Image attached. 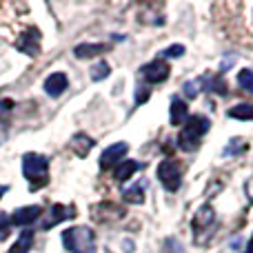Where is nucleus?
<instances>
[{
  "label": "nucleus",
  "instance_id": "14",
  "mask_svg": "<svg viewBox=\"0 0 253 253\" xmlns=\"http://www.w3.org/2000/svg\"><path fill=\"white\" fill-rule=\"evenodd\" d=\"M31 245H34V231H22L18 242L11 247V253H29Z\"/></svg>",
  "mask_w": 253,
  "mask_h": 253
},
{
  "label": "nucleus",
  "instance_id": "4",
  "mask_svg": "<svg viewBox=\"0 0 253 253\" xmlns=\"http://www.w3.org/2000/svg\"><path fill=\"white\" fill-rule=\"evenodd\" d=\"M158 178H160L162 187L167 191H178L182 184V171H180L178 162L175 160H162L158 167Z\"/></svg>",
  "mask_w": 253,
  "mask_h": 253
},
{
  "label": "nucleus",
  "instance_id": "13",
  "mask_svg": "<svg viewBox=\"0 0 253 253\" xmlns=\"http://www.w3.org/2000/svg\"><path fill=\"white\" fill-rule=\"evenodd\" d=\"M187 116H189L187 102H182L180 98H173V100H171V125L180 126L187 120Z\"/></svg>",
  "mask_w": 253,
  "mask_h": 253
},
{
  "label": "nucleus",
  "instance_id": "25",
  "mask_svg": "<svg viewBox=\"0 0 253 253\" xmlns=\"http://www.w3.org/2000/svg\"><path fill=\"white\" fill-rule=\"evenodd\" d=\"M2 193H7V187H0V198H2Z\"/></svg>",
  "mask_w": 253,
  "mask_h": 253
},
{
  "label": "nucleus",
  "instance_id": "15",
  "mask_svg": "<svg viewBox=\"0 0 253 253\" xmlns=\"http://www.w3.org/2000/svg\"><path fill=\"white\" fill-rule=\"evenodd\" d=\"M105 49H107L105 44H78L74 49V53H76V58H91L98 51H105Z\"/></svg>",
  "mask_w": 253,
  "mask_h": 253
},
{
  "label": "nucleus",
  "instance_id": "10",
  "mask_svg": "<svg viewBox=\"0 0 253 253\" xmlns=\"http://www.w3.org/2000/svg\"><path fill=\"white\" fill-rule=\"evenodd\" d=\"M67 87H69V80H67L65 74H51L47 80H44V91H47L51 98L62 96Z\"/></svg>",
  "mask_w": 253,
  "mask_h": 253
},
{
  "label": "nucleus",
  "instance_id": "2",
  "mask_svg": "<svg viewBox=\"0 0 253 253\" xmlns=\"http://www.w3.org/2000/svg\"><path fill=\"white\" fill-rule=\"evenodd\" d=\"M209 126H211L209 118H205V116H193V118L187 123V126L180 131L178 147L184 149V151H196V149L200 147L202 135L209 131Z\"/></svg>",
  "mask_w": 253,
  "mask_h": 253
},
{
  "label": "nucleus",
  "instance_id": "18",
  "mask_svg": "<svg viewBox=\"0 0 253 253\" xmlns=\"http://www.w3.org/2000/svg\"><path fill=\"white\" fill-rule=\"evenodd\" d=\"M211 220H213V211H211V207H202V209L198 211V215H196V222H193V227L200 229L202 224H209Z\"/></svg>",
  "mask_w": 253,
  "mask_h": 253
},
{
  "label": "nucleus",
  "instance_id": "7",
  "mask_svg": "<svg viewBox=\"0 0 253 253\" xmlns=\"http://www.w3.org/2000/svg\"><path fill=\"white\" fill-rule=\"evenodd\" d=\"M40 207L31 205V207H22V209H16L13 211V215L9 220H11V224H16V227H27V224L36 222V220L40 218Z\"/></svg>",
  "mask_w": 253,
  "mask_h": 253
},
{
  "label": "nucleus",
  "instance_id": "21",
  "mask_svg": "<svg viewBox=\"0 0 253 253\" xmlns=\"http://www.w3.org/2000/svg\"><path fill=\"white\" fill-rule=\"evenodd\" d=\"M184 53V47L182 44H173V47H167L165 51H160L162 58H180Z\"/></svg>",
  "mask_w": 253,
  "mask_h": 253
},
{
  "label": "nucleus",
  "instance_id": "19",
  "mask_svg": "<svg viewBox=\"0 0 253 253\" xmlns=\"http://www.w3.org/2000/svg\"><path fill=\"white\" fill-rule=\"evenodd\" d=\"M238 84H240L242 89H247L249 93H253V71L242 69L240 74H238Z\"/></svg>",
  "mask_w": 253,
  "mask_h": 253
},
{
  "label": "nucleus",
  "instance_id": "23",
  "mask_svg": "<svg viewBox=\"0 0 253 253\" xmlns=\"http://www.w3.org/2000/svg\"><path fill=\"white\" fill-rule=\"evenodd\" d=\"M184 91L189 93V98H196V96H198V91H196V83H187V84H184Z\"/></svg>",
  "mask_w": 253,
  "mask_h": 253
},
{
  "label": "nucleus",
  "instance_id": "1",
  "mask_svg": "<svg viewBox=\"0 0 253 253\" xmlns=\"http://www.w3.org/2000/svg\"><path fill=\"white\" fill-rule=\"evenodd\" d=\"M62 245L69 253H96V236L89 227H71L62 231Z\"/></svg>",
  "mask_w": 253,
  "mask_h": 253
},
{
  "label": "nucleus",
  "instance_id": "12",
  "mask_svg": "<svg viewBox=\"0 0 253 253\" xmlns=\"http://www.w3.org/2000/svg\"><path fill=\"white\" fill-rule=\"evenodd\" d=\"M140 169V165L135 160H123L118 167L114 169V178L118 180V182H125V180L133 178V173Z\"/></svg>",
  "mask_w": 253,
  "mask_h": 253
},
{
  "label": "nucleus",
  "instance_id": "3",
  "mask_svg": "<svg viewBox=\"0 0 253 253\" xmlns=\"http://www.w3.org/2000/svg\"><path fill=\"white\" fill-rule=\"evenodd\" d=\"M47 169H49V160L44 156L38 153H27L22 158V173L25 178L31 182V189H38L42 184H47Z\"/></svg>",
  "mask_w": 253,
  "mask_h": 253
},
{
  "label": "nucleus",
  "instance_id": "9",
  "mask_svg": "<svg viewBox=\"0 0 253 253\" xmlns=\"http://www.w3.org/2000/svg\"><path fill=\"white\" fill-rule=\"evenodd\" d=\"M16 47L20 49L22 53H29V56H38L40 53V36H38V31L36 29H31L29 34H25V36H20V40L16 42Z\"/></svg>",
  "mask_w": 253,
  "mask_h": 253
},
{
  "label": "nucleus",
  "instance_id": "16",
  "mask_svg": "<svg viewBox=\"0 0 253 253\" xmlns=\"http://www.w3.org/2000/svg\"><path fill=\"white\" fill-rule=\"evenodd\" d=\"M229 116L238 120H253V105H236L229 109Z\"/></svg>",
  "mask_w": 253,
  "mask_h": 253
},
{
  "label": "nucleus",
  "instance_id": "17",
  "mask_svg": "<svg viewBox=\"0 0 253 253\" xmlns=\"http://www.w3.org/2000/svg\"><path fill=\"white\" fill-rule=\"evenodd\" d=\"M125 200L126 202H133V205H142L144 202V191L142 187H133V189H125Z\"/></svg>",
  "mask_w": 253,
  "mask_h": 253
},
{
  "label": "nucleus",
  "instance_id": "24",
  "mask_svg": "<svg viewBox=\"0 0 253 253\" xmlns=\"http://www.w3.org/2000/svg\"><path fill=\"white\" fill-rule=\"evenodd\" d=\"M247 253H253V238H251V242H249V249H247Z\"/></svg>",
  "mask_w": 253,
  "mask_h": 253
},
{
  "label": "nucleus",
  "instance_id": "5",
  "mask_svg": "<svg viewBox=\"0 0 253 253\" xmlns=\"http://www.w3.org/2000/svg\"><path fill=\"white\" fill-rule=\"evenodd\" d=\"M140 74H142V78L147 80L149 84H158L169 78L171 69L165 60H153V62H149V65H144L142 69H140Z\"/></svg>",
  "mask_w": 253,
  "mask_h": 253
},
{
  "label": "nucleus",
  "instance_id": "22",
  "mask_svg": "<svg viewBox=\"0 0 253 253\" xmlns=\"http://www.w3.org/2000/svg\"><path fill=\"white\" fill-rule=\"evenodd\" d=\"M9 224H11V220H9V215L7 213H0V240L4 238V233L2 231H7L9 229Z\"/></svg>",
  "mask_w": 253,
  "mask_h": 253
},
{
  "label": "nucleus",
  "instance_id": "20",
  "mask_svg": "<svg viewBox=\"0 0 253 253\" xmlns=\"http://www.w3.org/2000/svg\"><path fill=\"white\" fill-rule=\"evenodd\" d=\"M109 71L111 69H109V65H107L105 60L98 62V65L91 69V80H96V83H98V80H105L107 76H109Z\"/></svg>",
  "mask_w": 253,
  "mask_h": 253
},
{
  "label": "nucleus",
  "instance_id": "11",
  "mask_svg": "<svg viewBox=\"0 0 253 253\" xmlns=\"http://www.w3.org/2000/svg\"><path fill=\"white\" fill-rule=\"evenodd\" d=\"M71 149L76 151V156L87 158L89 151L93 149V140L89 138V135H84V133H78V135H74V138H71Z\"/></svg>",
  "mask_w": 253,
  "mask_h": 253
},
{
  "label": "nucleus",
  "instance_id": "8",
  "mask_svg": "<svg viewBox=\"0 0 253 253\" xmlns=\"http://www.w3.org/2000/svg\"><path fill=\"white\" fill-rule=\"evenodd\" d=\"M76 215V209L71 205H53L51 207V215H49L47 222H42V229H51L56 227L62 220H71Z\"/></svg>",
  "mask_w": 253,
  "mask_h": 253
},
{
  "label": "nucleus",
  "instance_id": "6",
  "mask_svg": "<svg viewBox=\"0 0 253 253\" xmlns=\"http://www.w3.org/2000/svg\"><path fill=\"white\" fill-rule=\"evenodd\" d=\"M126 151H129V144L126 142H116V144H111V147H107L105 151H102V156H100V167L102 169L118 167Z\"/></svg>",
  "mask_w": 253,
  "mask_h": 253
},
{
  "label": "nucleus",
  "instance_id": "26",
  "mask_svg": "<svg viewBox=\"0 0 253 253\" xmlns=\"http://www.w3.org/2000/svg\"><path fill=\"white\" fill-rule=\"evenodd\" d=\"M249 9H251V11H253V4H249ZM251 31H253V25H251Z\"/></svg>",
  "mask_w": 253,
  "mask_h": 253
}]
</instances>
